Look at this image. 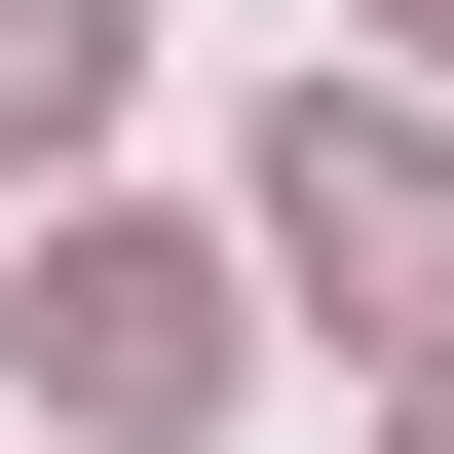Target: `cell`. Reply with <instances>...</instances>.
I'll return each mask as SVG.
<instances>
[{"instance_id": "6da1fadb", "label": "cell", "mask_w": 454, "mask_h": 454, "mask_svg": "<svg viewBox=\"0 0 454 454\" xmlns=\"http://www.w3.org/2000/svg\"><path fill=\"white\" fill-rule=\"evenodd\" d=\"M38 379H76V454H190L265 340H227V265H190V227H76V265H38Z\"/></svg>"}, {"instance_id": "7a4b0ae2", "label": "cell", "mask_w": 454, "mask_h": 454, "mask_svg": "<svg viewBox=\"0 0 454 454\" xmlns=\"http://www.w3.org/2000/svg\"><path fill=\"white\" fill-rule=\"evenodd\" d=\"M265 227H303L379 340H454V152H417V114H303V152H265Z\"/></svg>"}, {"instance_id": "3957f363", "label": "cell", "mask_w": 454, "mask_h": 454, "mask_svg": "<svg viewBox=\"0 0 454 454\" xmlns=\"http://www.w3.org/2000/svg\"><path fill=\"white\" fill-rule=\"evenodd\" d=\"M114 76H152V0H0V190H38V152H114Z\"/></svg>"}, {"instance_id": "277c9868", "label": "cell", "mask_w": 454, "mask_h": 454, "mask_svg": "<svg viewBox=\"0 0 454 454\" xmlns=\"http://www.w3.org/2000/svg\"><path fill=\"white\" fill-rule=\"evenodd\" d=\"M417 454H454V417H417Z\"/></svg>"}]
</instances>
